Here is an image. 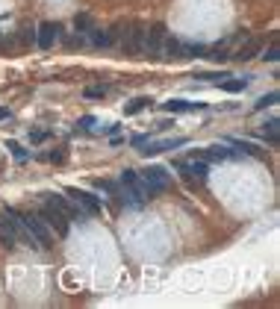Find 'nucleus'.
<instances>
[{"label":"nucleus","mask_w":280,"mask_h":309,"mask_svg":"<svg viewBox=\"0 0 280 309\" xmlns=\"http://www.w3.org/2000/svg\"><path fill=\"white\" fill-rule=\"evenodd\" d=\"M89 33H92V36H89V41H92L94 48H109V45H112V38H109V33H106V30H89Z\"/></svg>","instance_id":"16"},{"label":"nucleus","mask_w":280,"mask_h":309,"mask_svg":"<svg viewBox=\"0 0 280 309\" xmlns=\"http://www.w3.org/2000/svg\"><path fill=\"white\" fill-rule=\"evenodd\" d=\"M259 50H263V41H259V38H248L245 45L236 50V59H239V62H251V59H257V56H259Z\"/></svg>","instance_id":"12"},{"label":"nucleus","mask_w":280,"mask_h":309,"mask_svg":"<svg viewBox=\"0 0 280 309\" xmlns=\"http://www.w3.org/2000/svg\"><path fill=\"white\" fill-rule=\"evenodd\" d=\"M145 45H148V24H142V21H130L127 33L121 38V50L133 56V59H142L145 56Z\"/></svg>","instance_id":"2"},{"label":"nucleus","mask_w":280,"mask_h":309,"mask_svg":"<svg viewBox=\"0 0 280 309\" xmlns=\"http://www.w3.org/2000/svg\"><path fill=\"white\" fill-rule=\"evenodd\" d=\"M94 27V21H92V15H77V18H74V30H77V33H89V30H92Z\"/></svg>","instance_id":"17"},{"label":"nucleus","mask_w":280,"mask_h":309,"mask_svg":"<svg viewBox=\"0 0 280 309\" xmlns=\"http://www.w3.org/2000/svg\"><path fill=\"white\" fill-rule=\"evenodd\" d=\"M21 41H24V45H33V41H35V33L30 30V27H24V30H21Z\"/></svg>","instance_id":"24"},{"label":"nucleus","mask_w":280,"mask_h":309,"mask_svg":"<svg viewBox=\"0 0 280 309\" xmlns=\"http://www.w3.org/2000/svg\"><path fill=\"white\" fill-rule=\"evenodd\" d=\"M65 194L71 197L74 206H80L86 215H101L104 206H101V197H94L92 191H83V189H65Z\"/></svg>","instance_id":"6"},{"label":"nucleus","mask_w":280,"mask_h":309,"mask_svg":"<svg viewBox=\"0 0 280 309\" xmlns=\"http://www.w3.org/2000/svg\"><path fill=\"white\" fill-rule=\"evenodd\" d=\"M42 197H45V203H47V206H53V209H59V212L65 215L68 221H71V218H77V221L83 218V209H80V206H68V203H65V197H59L56 191H45Z\"/></svg>","instance_id":"9"},{"label":"nucleus","mask_w":280,"mask_h":309,"mask_svg":"<svg viewBox=\"0 0 280 309\" xmlns=\"http://www.w3.org/2000/svg\"><path fill=\"white\" fill-rule=\"evenodd\" d=\"M198 156L201 159H218V162H222V159H230L233 150H227V147H222V144H212V147H204Z\"/></svg>","instance_id":"14"},{"label":"nucleus","mask_w":280,"mask_h":309,"mask_svg":"<svg viewBox=\"0 0 280 309\" xmlns=\"http://www.w3.org/2000/svg\"><path fill=\"white\" fill-rule=\"evenodd\" d=\"M183 144H186V139H183V136H177V139H159V142L148 139V142L142 144V147H145L142 153H145V156H153V153H163V150H177V147H183Z\"/></svg>","instance_id":"10"},{"label":"nucleus","mask_w":280,"mask_h":309,"mask_svg":"<svg viewBox=\"0 0 280 309\" xmlns=\"http://www.w3.org/2000/svg\"><path fill=\"white\" fill-rule=\"evenodd\" d=\"M9 150L15 153V159H18V162H24V159H27V150H24L18 142H9Z\"/></svg>","instance_id":"21"},{"label":"nucleus","mask_w":280,"mask_h":309,"mask_svg":"<svg viewBox=\"0 0 280 309\" xmlns=\"http://www.w3.org/2000/svg\"><path fill=\"white\" fill-rule=\"evenodd\" d=\"M230 144H236L239 150H245V153H251V156H259V153H263V150H259L257 144H251V142H242V139H233V142H230Z\"/></svg>","instance_id":"19"},{"label":"nucleus","mask_w":280,"mask_h":309,"mask_svg":"<svg viewBox=\"0 0 280 309\" xmlns=\"http://www.w3.org/2000/svg\"><path fill=\"white\" fill-rule=\"evenodd\" d=\"M121 186H124V197H127L130 206H145V203L151 201L148 186L142 183V177L133 168H124V171H121Z\"/></svg>","instance_id":"1"},{"label":"nucleus","mask_w":280,"mask_h":309,"mask_svg":"<svg viewBox=\"0 0 280 309\" xmlns=\"http://www.w3.org/2000/svg\"><path fill=\"white\" fill-rule=\"evenodd\" d=\"M165 38H168V30H165V24H151L148 27V45H145V56L148 59H163V45Z\"/></svg>","instance_id":"4"},{"label":"nucleus","mask_w":280,"mask_h":309,"mask_svg":"<svg viewBox=\"0 0 280 309\" xmlns=\"http://www.w3.org/2000/svg\"><path fill=\"white\" fill-rule=\"evenodd\" d=\"M263 59H266V62H277L280 59V48H277V45H269V50H266Z\"/></svg>","instance_id":"22"},{"label":"nucleus","mask_w":280,"mask_h":309,"mask_svg":"<svg viewBox=\"0 0 280 309\" xmlns=\"http://www.w3.org/2000/svg\"><path fill=\"white\" fill-rule=\"evenodd\" d=\"M139 177H142V183L148 186V191H151V194H156V191H165V189H168V183H171V177H168V171H165L163 165H148L139 174Z\"/></svg>","instance_id":"5"},{"label":"nucleus","mask_w":280,"mask_h":309,"mask_svg":"<svg viewBox=\"0 0 280 309\" xmlns=\"http://www.w3.org/2000/svg\"><path fill=\"white\" fill-rule=\"evenodd\" d=\"M92 124H94V118H92V115H86V118L80 121V127H83V130H89V127H92Z\"/></svg>","instance_id":"27"},{"label":"nucleus","mask_w":280,"mask_h":309,"mask_svg":"<svg viewBox=\"0 0 280 309\" xmlns=\"http://www.w3.org/2000/svg\"><path fill=\"white\" fill-rule=\"evenodd\" d=\"M151 103H153L151 97H136V100L127 106V115H136V112H142V109H148Z\"/></svg>","instance_id":"18"},{"label":"nucleus","mask_w":280,"mask_h":309,"mask_svg":"<svg viewBox=\"0 0 280 309\" xmlns=\"http://www.w3.org/2000/svg\"><path fill=\"white\" fill-rule=\"evenodd\" d=\"M59 41V24H50V21H45V24L38 27V33H35V45L38 48H53Z\"/></svg>","instance_id":"11"},{"label":"nucleus","mask_w":280,"mask_h":309,"mask_svg":"<svg viewBox=\"0 0 280 309\" xmlns=\"http://www.w3.org/2000/svg\"><path fill=\"white\" fill-rule=\"evenodd\" d=\"M38 218L45 221L50 230H56V236H68V230H71V224H68V218L59 212V209H53V206H42V212H38Z\"/></svg>","instance_id":"7"},{"label":"nucleus","mask_w":280,"mask_h":309,"mask_svg":"<svg viewBox=\"0 0 280 309\" xmlns=\"http://www.w3.org/2000/svg\"><path fill=\"white\" fill-rule=\"evenodd\" d=\"M245 85H248V80H230V83H224V89L227 92H242Z\"/></svg>","instance_id":"23"},{"label":"nucleus","mask_w":280,"mask_h":309,"mask_svg":"<svg viewBox=\"0 0 280 309\" xmlns=\"http://www.w3.org/2000/svg\"><path fill=\"white\" fill-rule=\"evenodd\" d=\"M6 115H9V112H6V109H0V118H6Z\"/></svg>","instance_id":"29"},{"label":"nucleus","mask_w":280,"mask_h":309,"mask_svg":"<svg viewBox=\"0 0 280 309\" xmlns=\"http://www.w3.org/2000/svg\"><path fill=\"white\" fill-rule=\"evenodd\" d=\"M86 97H104V89L92 85V89H86Z\"/></svg>","instance_id":"26"},{"label":"nucleus","mask_w":280,"mask_h":309,"mask_svg":"<svg viewBox=\"0 0 280 309\" xmlns=\"http://www.w3.org/2000/svg\"><path fill=\"white\" fill-rule=\"evenodd\" d=\"M259 133L266 136V142L277 144V142H280V121H277V118H271V121H263V124H259Z\"/></svg>","instance_id":"13"},{"label":"nucleus","mask_w":280,"mask_h":309,"mask_svg":"<svg viewBox=\"0 0 280 309\" xmlns=\"http://www.w3.org/2000/svg\"><path fill=\"white\" fill-rule=\"evenodd\" d=\"M274 103H277V92H269V95L259 97L254 106H257V109H266V106H274Z\"/></svg>","instance_id":"20"},{"label":"nucleus","mask_w":280,"mask_h":309,"mask_svg":"<svg viewBox=\"0 0 280 309\" xmlns=\"http://www.w3.org/2000/svg\"><path fill=\"white\" fill-rule=\"evenodd\" d=\"M18 218H21V224L27 227V233L35 238V245L38 248H53V233H50V227L38 218V215H33V212H18Z\"/></svg>","instance_id":"3"},{"label":"nucleus","mask_w":280,"mask_h":309,"mask_svg":"<svg viewBox=\"0 0 280 309\" xmlns=\"http://www.w3.org/2000/svg\"><path fill=\"white\" fill-rule=\"evenodd\" d=\"M177 171H180L189 183H204L207 174H210V168H207L204 159H198V162H177Z\"/></svg>","instance_id":"8"},{"label":"nucleus","mask_w":280,"mask_h":309,"mask_svg":"<svg viewBox=\"0 0 280 309\" xmlns=\"http://www.w3.org/2000/svg\"><path fill=\"white\" fill-rule=\"evenodd\" d=\"M198 77H201V80H227V74H198Z\"/></svg>","instance_id":"25"},{"label":"nucleus","mask_w":280,"mask_h":309,"mask_svg":"<svg viewBox=\"0 0 280 309\" xmlns=\"http://www.w3.org/2000/svg\"><path fill=\"white\" fill-rule=\"evenodd\" d=\"M148 139H151V136H136V139H133V144H136V147H142V144L148 142Z\"/></svg>","instance_id":"28"},{"label":"nucleus","mask_w":280,"mask_h":309,"mask_svg":"<svg viewBox=\"0 0 280 309\" xmlns=\"http://www.w3.org/2000/svg\"><path fill=\"white\" fill-rule=\"evenodd\" d=\"M195 109H204V103H189V100H168L165 103V112H195Z\"/></svg>","instance_id":"15"}]
</instances>
